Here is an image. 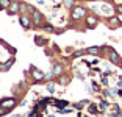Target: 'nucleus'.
Listing matches in <instances>:
<instances>
[{"label": "nucleus", "instance_id": "f257e3e1", "mask_svg": "<svg viewBox=\"0 0 122 117\" xmlns=\"http://www.w3.org/2000/svg\"><path fill=\"white\" fill-rule=\"evenodd\" d=\"M89 14L88 13V8L83 6V5H75V6L71 10V20L72 22H80L85 20V17Z\"/></svg>", "mask_w": 122, "mask_h": 117}, {"label": "nucleus", "instance_id": "f03ea898", "mask_svg": "<svg viewBox=\"0 0 122 117\" xmlns=\"http://www.w3.org/2000/svg\"><path fill=\"white\" fill-rule=\"evenodd\" d=\"M99 14H103V16H107V17H111V16H114V14H116L114 5L103 2V3L99 6Z\"/></svg>", "mask_w": 122, "mask_h": 117}, {"label": "nucleus", "instance_id": "7ed1b4c3", "mask_svg": "<svg viewBox=\"0 0 122 117\" xmlns=\"http://www.w3.org/2000/svg\"><path fill=\"white\" fill-rule=\"evenodd\" d=\"M30 11H31L33 25H35V27H42V25H44V16L41 14L36 8H33V6H30Z\"/></svg>", "mask_w": 122, "mask_h": 117}, {"label": "nucleus", "instance_id": "20e7f679", "mask_svg": "<svg viewBox=\"0 0 122 117\" xmlns=\"http://www.w3.org/2000/svg\"><path fill=\"white\" fill-rule=\"evenodd\" d=\"M107 27L110 30H116V28H121L122 27V20L117 14L111 16V17H107Z\"/></svg>", "mask_w": 122, "mask_h": 117}, {"label": "nucleus", "instance_id": "39448f33", "mask_svg": "<svg viewBox=\"0 0 122 117\" xmlns=\"http://www.w3.org/2000/svg\"><path fill=\"white\" fill-rule=\"evenodd\" d=\"M107 56H108V61H110V63L116 64V66H119V64H121V59H122V58H121V55H119L114 49H111V47H110V49H107Z\"/></svg>", "mask_w": 122, "mask_h": 117}, {"label": "nucleus", "instance_id": "423d86ee", "mask_svg": "<svg viewBox=\"0 0 122 117\" xmlns=\"http://www.w3.org/2000/svg\"><path fill=\"white\" fill-rule=\"evenodd\" d=\"M85 25H86V28H89V30H92V28H96L97 25H99V16L97 14H88L86 17H85Z\"/></svg>", "mask_w": 122, "mask_h": 117}, {"label": "nucleus", "instance_id": "0eeeda50", "mask_svg": "<svg viewBox=\"0 0 122 117\" xmlns=\"http://www.w3.org/2000/svg\"><path fill=\"white\" fill-rule=\"evenodd\" d=\"M16 105H17V100L14 97H6L0 100V108H5V109H13Z\"/></svg>", "mask_w": 122, "mask_h": 117}, {"label": "nucleus", "instance_id": "6e6552de", "mask_svg": "<svg viewBox=\"0 0 122 117\" xmlns=\"http://www.w3.org/2000/svg\"><path fill=\"white\" fill-rule=\"evenodd\" d=\"M19 22H20V25L25 30H30L33 27V19L30 17L27 13H25V14H20V16H19Z\"/></svg>", "mask_w": 122, "mask_h": 117}, {"label": "nucleus", "instance_id": "1a4fd4ad", "mask_svg": "<svg viewBox=\"0 0 122 117\" xmlns=\"http://www.w3.org/2000/svg\"><path fill=\"white\" fill-rule=\"evenodd\" d=\"M6 11H8V14H11V16H13V14H20V2L13 0Z\"/></svg>", "mask_w": 122, "mask_h": 117}, {"label": "nucleus", "instance_id": "9d476101", "mask_svg": "<svg viewBox=\"0 0 122 117\" xmlns=\"http://www.w3.org/2000/svg\"><path fill=\"white\" fill-rule=\"evenodd\" d=\"M52 73L53 77H61V75H64V66L61 63H53L52 64Z\"/></svg>", "mask_w": 122, "mask_h": 117}, {"label": "nucleus", "instance_id": "9b49d317", "mask_svg": "<svg viewBox=\"0 0 122 117\" xmlns=\"http://www.w3.org/2000/svg\"><path fill=\"white\" fill-rule=\"evenodd\" d=\"M31 77H33V81L38 83V81H42L44 78H46V75L42 73V70H39V69H36L31 66Z\"/></svg>", "mask_w": 122, "mask_h": 117}, {"label": "nucleus", "instance_id": "f8f14e48", "mask_svg": "<svg viewBox=\"0 0 122 117\" xmlns=\"http://www.w3.org/2000/svg\"><path fill=\"white\" fill-rule=\"evenodd\" d=\"M14 61H16V59H14L13 56H11V58H10V59H8L5 64H2V66H0V70H2V72H8V70L11 69V66L14 64Z\"/></svg>", "mask_w": 122, "mask_h": 117}, {"label": "nucleus", "instance_id": "ddd939ff", "mask_svg": "<svg viewBox=\"0 0 122 117\" xmlns=\"http://www.w3.org/2000/svg\"><path fill=\"white\" fill-rule=\"evenodd\" d=\"M86 52H88V55H100V52H102V47H88L86 49Z\"/></svg>", "mask_w": 122, "mask_h": 117}, {"label": "nucleus", "instance_id": "4468645a", "mask_svg": "<svg viewBox=\"0 0 122 117\" xmlns=\"http://www.w3.org/2000/svg\"><path fill=\"white\" fill-rule=\"evenodd\" d=\"M63 5H64L67 10H72L75 6V0H63Z\"/></svg>", "mask_w": 122, "mask_h": 117}, {"label": "nucleus", "instance_id": "2eb2a0df", "mask_svg": "<svg viewBox=\"0 0 122 117\" xmlns=\"http://www.w3.org/2000/svg\"><path fill=\"white\" fill-rule=\"evenodd\" d=\"M11 2H13V0H0V6H2V10H8V6L11 5Z\"/></svg>", "mask_w": 122, "mask_h": 117}, {"label": "nucleus", "instance_id": "dca6fc26", "mask_svg": "<svg viewBox=\"0 0 122 117\" xmlns=\"http://www.w3.org/2000/svg\"><path fill=\"white\" fill-rule=\"evenodd\" d=\"M55 106L63 109V106H67V102H66V100H56V102H55Z\"/></svg>", "mask_w": 122, "mask_h": 117}, {"label": "nucleus", "instance_id": "f3484780", "mask_svg": "<svg viewBox=\"0 0 122 117\" xmlns=\"http://www.w3.org/2000/svg\"><path fill=\"white\" fill-rule=\"evenodd\" d=\"M99 109H100V108L97 106V105H89V106H88V111H89L91 114H97V112H99Z\"/></svg>", "mask_w": 122, "mask_h": 117}, {"label": "nucleus", "instance_id": "a211bd4d", "mask_svg": "<svg viewBox=\"0 0 122 117\" xmlns=\"http://www.w3.org/2000/svg\"><path fill=\"white\" fill-rule=\"evenodd\" d=\"M35 42H36V45H44L46 44V39H42L41 36H35Z\"/></svg>", "mask_w": 122, "mask_h": 117}, {"label": "nucleus", "instance_id": "6ab92c4d", "mask_svg": "<svg viewBox=\"0 0 122 117\" xmlns=\"http://www.w3.org/2000/svg\"><path fill=\"white\" fill-rule=\"evenodd\" d=\"M88 52H86V49L85 50H77V52H74V55H72V56L74 58H78V56H83V55H86Z\"/></svg>", "mask_w": 122, "mask_h": 117}, {"label": "nucleus", "instance_id": "aec40b11", "mask_svg": "<svg viewBox=\"0 0 122 117\" xmlns=\"http://www.w3.org/2000/svg\"><path fill=\"white\" fill-rule=\"evenodd\" d=\"M99 108H100V111H107V108H108V102H107V100H102L100 105H99Z\"/></svg>", "mask_w": 122, "mask_h": 117}, {"label": "nucleus", "instance_id": "412c9836", "mask_svg": "<svg viewBox=\"0 0 122 117\" xmlns=\"http://www.w3.org/2000/svg\"><path fill=\"white\" fill-rule=\"evenodd\" d=\"M114 10H116V14L117 16H122V3L114 5Z\"/></svg>", "mask_w": 122, "mask_h": 117}, {"label": "nucleus", "instance_id": "4be33fe9", "mask_svg": "<svg viewBox=\"0 0 122 117\" xmlns=\"http://www.w3.org/2000/svg\"><path fill=\"white\" fill-rule=\"evenodd\" d=\"M42 28L46 30V31H49V33H53V30H55L50 24H44V25H42Z\"/></svg>", "mask_w": 122, "mask_h": 117}, {"label": "nucleus", "instance_id": "5701e85b", "mask_svg": "<svg viewBox=\"0 0 122 117\" xmlns=\"http://www.w3.org/2000/svg\"><path fill=\"white\" fill-rule=\"evenodd\" d=\"M47 91H49L50 94L55 92V84H53V83H49V84H47Z\"/></svg>", "mask_w": 122, "mask_h": 117}, {"label": "nucleus", "instance_id": "b1692460", "mask_svg": "<svg viewBox=\"0 0 122 117\" xmlns=\"http://www.w3.org/2000/svg\"><path fill=\"white\" fill-rule=\"evenodd\" d=\"M60 83H61V84H67V83H69V77H63V75H61Z\"/></svg>", "mask_w": 122, "mask_h": 117}, {"label": "nucleus", "instance_id": "393cba45", "mask_svg": "<svg viewBox=\"0 0 122 117\" xmlns=\"http://www.w3.org/2000/svg\"><path fill=\"white\" fill-rule=\"evenodd\" d=\"M102 84H108V77H105V75H102Z\"/></svg>", "mask_w": 122, "mask_h": 117}, {"label": "nucleus", "instance_id": "a878e982", "mask_svg": "<svg viewBox=\"0 0 122 117\" xmlns=\"http://www.w3.org/2000/svg\"><path fill=\"white\" fill-rule=\"evenodd\" d=\"M92 88H94V91H99V84L96 81H92Z\"/></svg>", "mask_w": 122, "mask_h": 117}, {"label": "nucleus", "instance_id": "bb28decb", "mask_svg": "<svg viewBox=\"0 0 122 117\" xmlns=\"http://www.w3.org/2000/svg\"><path fill=\"white\" fill-rule=\"evenodd\" d=\"M103 2H107V3H111V5H114V2H113V0H103Z\"/></svg>", "mask_w": 122, "mask_h": 117}, {"label": "nucleus", "instance_id": "cd10ccee", "mask_svg": "<svg viewBox=\"0 0 122 117\" xmlns=\"http://www.w3.org/2000/svg\"><path fill=\"white\" fill-rule=\"evenodd\" d=\"M86 2H97V0H86Z\"/></svg>", "mask_w": 122, "mask_h": 117}, {"label": "nucleus", "instance_id": "c85d7f7f", "mask_svg": "<svg viewBox=\"0 0 122 117\" xmlns=\"http://www.w3.org/2000/svg\"><path fill=\"white\" fill-rule=\"evenodd\" d=\"M119 80H121V81H122V75H121V77H119Z\"/></svg>", "mask_w": 122, "mask_h": 117}, {"label": "nucleus", "instance_id": "c756f323", "mask_svg": "<svg viewBox=\"0 0 122 117\" xmlns=\"http://www.w3.org/2000/svg\"><path fill=\"white\" fill-rule=\"evenodd\" d=\"M119 66H121V67H122V59H121V64H119Z\"/></svg>", "mask_w": 122, "mask_h": 117}, {"label": "nucleus", "instance_id": "7c9ffc66", "mask_svg": "<svg viewBox=\"0 0 122 117\" xmlns=\"http://www.w3.org/2000/svg\"><path fill=\"white\" fill-rule=\"evenodd\" d=\"M49 117H55V116H49Z\"/></svg>", "mask_w": 122, "mask_h": 117}, {"label": "nucleus", "instance_id": "2f4dec72", "mask_svg": "<svg viewBox=\"0 0 122 117\" xmlns=\"http://www.w3.org/2000/svg\"><path fill=\"white\" fill-rule=\"evenodd\" d=\"M0 10H2V6H0Z\"/></svg>", "mask_w": 122, "mask_h": 117}]
</instances>
